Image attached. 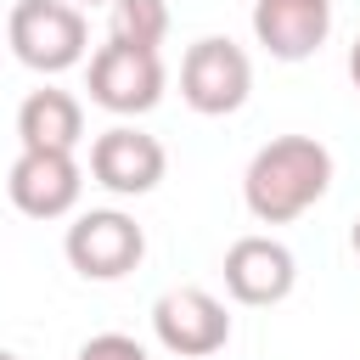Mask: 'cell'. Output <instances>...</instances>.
<instances>
[{
	"instance_id": "cell-1",
	"label": "cell",
	"mask_w": 360,
	"mask_h": 360,
	"mask_svg": "<svg viewBox=\"0 0 360 360\" xmlns=\"http://www.w3.org/2000/svg\"><path fill=\"white\" fill-rule=\"evenodd\" d=\"M332 186V152L315 135H276L253 152L242 174V202L259 225H292Z\"/></svg>"
},
{
	"instance_id": "cell-2",
	"label": "cell",
	"mask_w": 360,
	"mask_h": 360,
	"mask_svg": "<svg viewBox=\"0 0 360 360\" xmlns=\"http://www.w3.org/2000/svg\"><path fill=\"white\" fill-rule=\"evenodd\" d=\"M6 39L22 68L34 73H68L90 51V22L68 0H17L6 17Z\"/></svg>"
},
{
	"instance_id": "cell-3",
	"label": "cell",
	"mask_w": 360,
	"mask_h": 360,
	"mask_svg": "<svg viewBox=\"0 0 360 360\" xmlns=\"http://www.w3.org/2000/svg\"><path fill=\"white\" fill-rule=\"evenodd\" d=\"M248 90H253V62H248V51L236 39L202 34L197 45H186V56H180V96H186L191 112L225 118V112H236L248 101Z\"/></svg>"
},
{
	"instance_id": "cell-4",
	"label": "cell",
	"mask_w": 360,
	"mask_h": 360,
	"mask_svg": "<svg viewBox=\"0 0 360 360\" xmlns=\"http://www.w3.org/2000/svg\"><path fill=\"white\" fill-rule=\"evenodd\" d=\"M62 253L84 281H124L146 259V231L124 208H90L68 225Z\"/></svg>"
},
{
	"instance_id": "cell-5",
	"label": "cell",
	"mask_w": 360,
	"mask_h": 360,
	"mask_svg": "<svg viewBox=\"0 0 360 360\" xmlns=\"http://www.w3.org/2000/svg\"><path fill=\"white\" fill-rule=\"evenodd\" d=\"M152 338L180 360H208L231 343V315L208 287H169L152 304Z\"/></svg>"
},
{
	"instance_id": "cell-6",
	"label": "cell",
	"mask_w": 360,
	"mask_h": 360,
	"mask_svg": "<svg viewBox=\"0 0 360 360\" xmlns=\"http://www.w3.org/2000/svg\"><path fill=\"white\" fill-rule=\"evenodd\" d=\"M163 56L158 51H135V45H118L107 39L96 56H90V101L118 112V118H135V112H152L163 101Z\"/></svg>"
},
{
	"instance_id": "cell-7",
	"label": "cell",
	"mask_w": 360,
	"mask_h": 360,
	"mask_svg": "<svg viewBox=\"0 0 360 360\" xmlns=\"http://www.w3.org/2000/svg\"><path fill=\"white\" fill-rule=\"evenodd\" d=\"M163 169H169L163 141L146 135V129H135V124H112V129H101L90 141V180L101 191H112V197H146V191H158Z\"/></svg>"
},
{
	"instance_id": "cell-8",
	"label": "cell",
	"mask_w": 360,
	"mask_h": 360,
	"mask_svg": "<svg viewBox=\"0 0 360 360\" xmlns=\"http://www.w3.org/2000/svg\"><path fill=\"white\" fill-rule=\"evenodd\" d=\"M79 191H84V169H79L73 152H17L11 174H6V197L28 219H62V214H73Z\"/></svg>"
},
{
	"instance_id": "cell-9",
	"label": "cell",
	"mask_w": 360,
	"mask_h": 360,
	"mask_svg": "<svg viewBox=\"0 0 360 360\" xmlns=\"http://www.w3.org/2000/svg\"><path fill=\"white\" fill-rule=\"evenodd\" d=\"M298 281V259L287 242L276 236H236L225 248V292L248 309H270L292 292Z\"/></svg>"
},
{
	"instance_id": "cell-10",
	"label": "cell",
	"mask_w": 360,
	"mask_h": 360,
	"mask_svg": "<svg viewBox=\"0 0 360 360\" xmlns=\"http://www.w3.org/2000/svg\"><path fill=\"white\" fill-rule=\"evenodd\" d=\"M332 34V0H253V39L276 62H304Z\"/></svg>"
},
{
	"instance_id": "cell-11",
	"label": "cell",
	"mask_w": 360,
	"mask_h": 360,
	"mask_svg": "<svg viewBox=\"0 0 360 360\" xmlns=\"http://www.w3.org/2000/svg\"><path fill=\"white\" fill-rule=\"evenodd\" d=\"M17 141H22V152H79V141H84L79 96H68L56 84L28 90L17 107Z\"/></svg>"
},
{
	"instance_id": "cell-12",
	"label": "cell",
	"mask_w": 360,
	"mask_h": 360,
	"mask_svg": "<svg viewBox=\"0 0 360 360\" xmlns=\"http://www.w3.org/2000/svg\"><path fill=\"white\" fill-rule=\"evenodd\" d=\"M107 39L158 51L169 39V0H112L107 6Z\"/></svg>"
},
{
	"instance_id": "cell-13",
	"label": "cell",
	"mask_w": 360,
	"mask_h": 360,
	"mask_svg": "<svg viewBox=\"0 0 360 360\" xmlns=\"http://www.w3.org/2000/svg\"><path fill=\"white\" fill-rule=\"evenodd\" d=\"M79 360H152L129 332H101V338H90L84 349H79Z\"/></svg>"
},
{
	"instance_id": "cell-14",
	"label": "cell",
	"mask_w": 360,
	"mask_h": 360,
	"mask_svg": "<svg viewBox=\"0 0 360 360\" xmlns=\"http://www.w3.org/2000/svg\"><path fill=\"white\" fill-rule=\"evenodd\" d=\"M349 79H354V90H360V34H354V45H349Z\"/></svg>"
},
{
	"instance_id": "cell-15",
	"label": "cell",
	"mask_w": 360,
	"mask_h": 360,
	"mask_svg": "<svg viewBox=\"0 0 360 360\" xmlns=\"http://www.w3.org/2000/svg\"><path fill=\"white\" fill-rule=\"evenodd\" d=\"M349 248L360 253V214H354V225H349Z\"/></svg>"
},
{
	"instance_id": "cell-16",
	"label": "cell",
	"mask_w": 360,
	"mask_h": 360,
	"mask_svg": "<svg viewBox=\"0 0 360 360\" xmlns=\"http://www.w3.org/2000/svg\"><path fill=\"white\" fill-rule=\"evenodd\" d=\"M68 6H79V11H84V6H112V0H68Z\"/></svg>"
},
{
	"instance_id": "cell-17",
	"label": "cell",
	"mask_w": 360,
	"mask_h": 360,
	"mask_svg": "<svg viewBox=\"0 0 360 360\" xmlns=\"http://www.w3.org/2000/svg\"><path fill=\"white\" fill-rule=\"evenodd\" d=\"M0 360H22V354H11V349H0Z\"/></svg>"
}]
</instances>
